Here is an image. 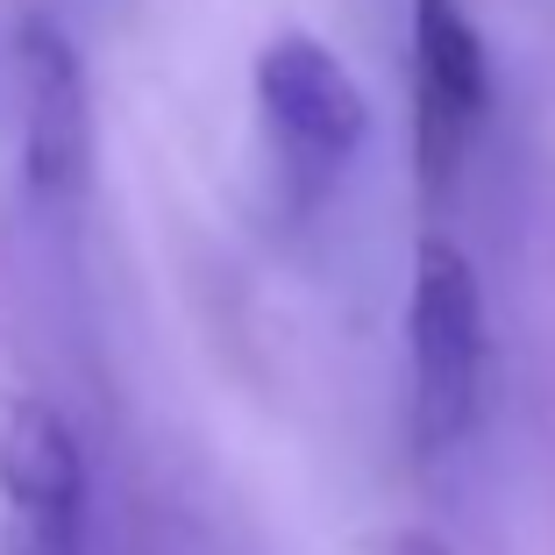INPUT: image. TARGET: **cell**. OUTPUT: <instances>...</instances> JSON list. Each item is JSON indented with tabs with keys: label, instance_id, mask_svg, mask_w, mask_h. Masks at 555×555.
I'll return each instance as SVG.
<instances>
[{
	"label": "cell",
	"instance_id": "277c9868",
	"mask_svg": "<svg viewBox=\"0 0 555 555\" xmlns=\"http://www.w3.org/2000/svg\"><path fill=\"white\" fill-rule=\"evenodd\" d=\"M0 555H93V477L50 399L0 413Z\"/></svg>",
	"mask_w": 555,
	"mask_h": 555
},
{
	"label": "cell",
	"instance_id": "5b68a950",
	"mask_svg": "<svg viewBox=\"0 0 555 555\" xmlns=\"http://www.w3.org/2000/svg\"><path fill=\"white\" fill-rule=\"evenodd\" d=\"M491 107V50L463 0H413V171L427 193L463 171Z\"/></svg>",
	"mask_w": 555,
	"mask_h": 555
},
{
	"label": "cell",
	"instance_id": "3957f363",
	"mask_svg": "<svg viewBox=\"0 0 555 555\" xmlns=\"http://www.w3.org/2000/svg\"><path fill=\"white\" fill-rule=\"evenodd\" d=\"M8 115H15V171L29 199L65 207L93 179V86L86 57L50 8L8 29Z\"/></svg>",
	"mask_w": 555,
	"mask_h": 555
},
{
	"label": "cell",
	"instance_id": "7a4b0ae2",
	"mask_svg": "<svg viewBox=\"0 0 555 555\" xmlns=\"http://www.w3.org/2000/svg\"><path fill=\"white\" fill-rule=\"evenodd\" d=\"M485 285L477 263L449 235H427L413 249L406 285V377H413V435L421 449H456L485 413Z\"/></svg>",
	"mask_w": 555,
	"mask_h": 555
},
{
	"label": "cell",
	"instance_id": "6da1fadb",
	"mask_svg": "<svg viewBox=\"0 0 555 555\" xmlns=\"http://www.w3.org/2000/svg\"><path fill=\"white\" fill-rule=\"evenodd\" d=\"M257 121H263V150H271L278 185L313 207L343 185V171L357 164L363 135H371V100L349 79V65L321 36L307 29H278L257 50Z\"/></svg>",
	"mask_w": 555,
	"mask_h": 555
}]
</instances>
